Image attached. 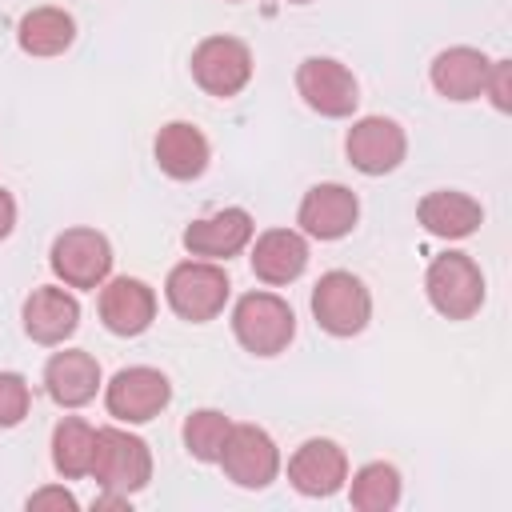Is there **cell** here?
<instances>
[{
  "label": "cell",
  "mask_w": 512,
  "mask_h": 512,
  "mask_svg": "<svg viewBox=\"0 0 512 512\" xmlns=\"http://www.w3.org/2000/svg\"><path fill=\"white\" fill-rule=\"evenodd\" d=\"M232 332L252 356H280L296 336V312L276 292H244L232 308Z\"/></svg>",
  "instance_id": "cell-1"
},
{
  "label": "cell",
  "mask_w": 512,
  "mask_h": 512,
  "mask_svg": "<svg viewBox=\"0 0 512 512\" xmlns=\"http://www.w3.org/2000/svg\"><path fill=\"white\" fill-rule=\"evenodd\" d=\"M88 476L96 480L100 492L132 496L152 480V448L128 428H96V452Z\"/></svg>",
  "instance_id": "cell-2"
},
{
  "label": "cell",
  "mask_w": 512,
  "mask_h": 512,
  "mask_svg": "<svg viewBox=\"0 0 512 512\" xmlns=\"http://www.w3.org/2000/svg\"><path fill=\"white\" fill-rule=\"evenodd\" d=\"M228 272L216 264V260H184L168 272L164 280V296H168V308L188 320V324H208L224 312L228 304Z\"/></svg>",
  "instance_id": "cell-3"
},
{
  "label": "cell",
  "mask_w": 512,
  "mask_h": 512,
  "mask_svg": "<svg viewBox=\"0 0 512 512\" xmlns=\"http://www.w3.org/2000/svg\"><path fill=\"white\" fill-rule=\"evenodd\" d=\"M424 292L444 320H472L484 304V272L468 252H444L428 264Z\"/></svg>",
  "instance_id": "cell-4"
},
{
  "label": "cell",
  "mask_w": 512,
  "mask_h": 512,
  "mask_svg": "<svg viewBox=\"0 0 512 512\" xmlns=\"http://www.w3.org/2000/svg\"><path fill=\"white\" fill-rule=\"evenodd\" d=\"M312 316L328 336H360L372 320V296L360 276L332 268L312 288Z\"/></svg>",
  "instance_id": "cell-5"
},
{
  "label": "cell",
  "mask_w": 512,
  "mask_h": 512,
  "mask_svg": "<svg viewBox=\"0 0 512 512\" xmlns=\"http://www.w3.org/2000/svg\"><path fill=\"white\" fill-rule=\"evenodd\" d=\"M48 264H52V272L64 288L96 292L112 272V244L96 228H64L52 240Z\"/></svg>",
  "instance_id": "cell-6"
},
{
  "label": "cell",
  "mask_w": 512,
  "mask_h": 512,
  "mask_svg": "<svg viewBox=\"0 0 512 512\" xmlns=\"http://www.w3.org/2000/svg\"><path fill=\"white\" fill-rule=\"evenodd\" d=\"M192 80L216 96V100H232L248 88L252 80V52L244 40L236 36H204L196 48H192Z\"/></svg>",
  "instance_id": "cell-7"
},
{
  "label": "cell",
  "mask_w": 512,
  "mask_h": 512,
  "mask_svg": "<svg viewBox=\"0 0 512 512\" xmlns=\"http://www.w3.org/2000/svg\"><path fill=\"white\" fill-rule=\"evenodd\" d=\"M168 400H172L168 376L160 368H148V364L120 368L104 384V408L120 424H148V420H156L168 408Z\"/></svg>",
  "instance_id": "cell-8"
},
{
  "label": "cell",
  "mask_w": 512,
  "mask_h": 512,
  "mask_svg": "<svg viewBox=\"0 0 512 512\" xmlns=\"http://www.w3.org/2000/svg\"><path fill=\"white\" fill-rule=\"evenodd\" d=\"M216 464L224 468V476L236 488L256 492V488H268L280 476V448L260 424H232Z\"/></svg>",
  "instance_id": "cell-9"
},
{
  "label": "cell",
  "mask_w": 512,
  "mask_h": 512,
  "mask_svg": "<svg viewBox=\"0 0 512 512\" xmlns=\"http://www.w3.org/2000/svg\"><path fill=\"white\" fill-rule=\"evenodd\" d=\"M296 92H300V100L312 112H320L328 120H344L360 104L356 76L348 72V64H340L332 56H308V60H300V68H296Z\"/></svg>",
  "instance_id": "cell-10"
},
{
  "label": "cell",
  "mask_w": 512,
  "mask_h": 512,
  "mask_svg": "<svg viewBox=\"0 0 512 512\" xmlns=\"http://www.w3.org/2000/svg\"><path fill=\"white\" fill-rule=\"evenodd\" d=\"M348 164L364 176H388L408 156V136L392 116H360L344 136Z\"/></svg>",
  "instance_id": "cell-11"
},
{
  "label": "cell",
  "mask_w": 512,
  "mask_h": 512,
  "mask_svg": "<svg viewBox=\"0 0 512 512\" xmlns=\"http://www.w3.org/2000/svg\"><path fill=\"white\" fill-rule=\"evenodd\" d=\"M288 480H292V488L300 496H312V500L336 496L344 488V480H348V456H344V448L336 440L312 436L288 456Z\"/></svg>",
  "instance_id": "cell-12"
},
{
  "label": "cell",
  "mask_w": 512,
  "mask_h": 512,
  "mask_svg": "<svg viewBox=\"0 0 512 512\" xmlns=\"http://www.w3.org/2000/svg\"><path fill=\"white\" fill-rule=\"evenodd\" d=\"M360 220V200L344 184H312L300 200L296 224L312 240H344Z\"/></svg>",
  "instance_id": "cell-13"
},
{
  "label": "cell",
  "mask_w": 512,
  "mask_h": 512,
  "mask_svg": "<svg viewBox=\"0 0 512 512\" xmlns=\"http://www.w3.org/2000/svg\"><path fill=\"white\" fill-rule=\"evenodd\" d=\"M100 320L112 336H140L156 320V292L136 276H116L100 284Z\"/></svg>",
  "instance_id": "cell-14"
},
{
  "label": "cell",
  "mask_w": 512,
  "mask_h": 512,
  "mask_svg": "<svg viewBox=\"0 0 512 512\" xmlns=\"http://www.w3.org/2000/svg\"><path fill=\"white\" fill-rule=\"evenodd\" d=\"M252 232H256V224L244 208H220L184 228V248L200 260H228L252 244Z\"/></svg>",
  "instance_id": "cell-15"
},
{
  "label": "cell",
  "mask_w": 512,
  "mask_h": 512,
  "mask_svg": "<svg viewBox=\"0 0 512 512\" xmlns=\"http://www.w3.org/2000/svg\"><path fill=\"white\" fill-rule=\"evenodd\" d=\"M248 264H252V276L260 284L284 288V284L304 276V268H308V240L296 228H268V232L256 236Z\"/></svg>",
  "instance_id": "cell-16"
},
{
  "label": "cell",
  "mask_w": 512,
  "mask_h": 512,
  "mask_svg": "<svg viewBox=\"0 0 512 512\" xmlns=\"http://www.w3.org/2000/svg\"><path fill=\"white\" fill-rule=\"evenodd\" d=\"M80 324V300L60 284H40L24 300V332L36 344H64Z\"/></svg>",
  "instance_id": "cell-17"
},
{
  "label": "cell",
  "mask_w": 512,
  "mask_h": 512,
  "mask_svg": "<svg viewBox=\"0 0 512 512\" xmlns=\"http://www.w3.org/2000/svg\"><path fill=\"white\" fill-rule=\"evenodd\" d=\"M100 364L84 348H64L44 364V392L60 408H84L100 392Z\"/></svg>",
  "instance_id": "cell-18"
},
{
  "label": "cell",
  "mask_w": 512,
  "mask_h": 512,
  "mask_svg": "<svg viewBox=\"0 0 512 512\" xmlns=\"http://www.w3.org/2000/svg\"><path fill=\"white\" fill-rule=\"evenodd\" d=\"M152 156H156V164H160L164 176H172V180H196V176H204V168L212 160V148H208V136L196 124L168 120L156 132V140H152Z\"/></svg>",
  "instance_id": "cell-19"
},
{
  "label": "cell",
  "mask_w": 512,
  "mask_h": 512,
  "mask_svg": "<svg viewBox=\"0 0 512 512\" xmlns=\"http://www.w3.org/2000/svg\"><path fill=\"white\" fill-rule=\"evenodd\" d=\"M488 64H492V60H488L480 48L456 44V48L436 52V60H432L428 76H432V88H436L444 100L468 104V100H480V96H484Z\"/></svg>",
  "instance_id": "cell-20"
},
{
  "label": "cell",
  "mask_w": 512,
  "mask_h": 512,
  "mask_svg": "<svg viewBox=\"0 0 512 512\" xmlns=\"http://www.w3.org/2000/svg\"><path fill=\"white\" fill-rule=\"evenodd\" d=\"M416 220L424 224L428 236H440V240H464V236H472V232L484 224V208H480V200H472L468 192L436 188V192L420 196V204H416Z\"/></svg>",
  "instance_id": "cell-21"
},
{
  "label": "cell",
  "mask_w": 512,
  "mask_h": 512,
  "mask_svg": "<svg viewBox=\"0 0 512 512\" xmlns=\"http://www.w3.org/2000/svg\"><path fill=\"white\" fill-rule=\"evenodd\" d=\"M72 40H76V20H72V12L56 8V4L28 8V12L20 16V24H16V44H20V52L40 56V60L68 52Z\"/></svg>",
  "instance_id": "cell-22"
},
{
  "label": "cell",
  "mask_w": 512,
  "mask_h": 512,
  "mask_svg": "<svg viewBox=\"0 0 512 512\" xmlns=\"http://www.w3.org/2000/svg\"><path fill=\"white\" fill-rule=\"evenodd\" d=\"M92 452H96V428L80 416H64L52 428V468L64 480H80L92 472Z\"/></svg>",
  "instance_id": "cell-23"
},
{
  "label": "cell",
  "mask_w": 512,
  "mask_h": 512,
  "mask_svg": "<svg viewBox=\"0 0 512 512\" xmlns=\"http://www.w3.org/2000/svg\"><path fill=\"white\" fill-rule=\"evenodd\" d=\"M348 500L356 512H388L400 504V472L388 460H372L352 472Z\"/></svg>",
  "instance_id": "cell-24"
},
{
  "label": "cell",
  "mask_w": 512,
  "mask_h": 512,
  "mask_svg": "<svg viewBox=\"0 0 512 512\" xmlns=\"http://www.w3.org/2000/svg\"><path fill=\"white\" fill-rule=\"evenodd\" d=\"M228 432H232V420L220 408H196V412H188V420L180 428L188 456L200 460V464H216L220 460V448H224Z\"/></svg>",
  "instance_id": "cell-25"
},
{
  "label": "cell",
  "mask_w": 512,
  "mask_h": 512,
  "mask_svg": "<svg viewBox=\"0 0 512 512\" xmlns=\"http://www.w3.org/2000/svg\"><path fill=\"white\" fill-rule=\"evenodd\" d=\"M32 408V388L20 372H0V428H16Z\"/></svg>",
  "instance_id": "cell-26"
},
{
  "label": "cell",
  "mask_w": 512,
  "mask_h": 512,
  "mask_svg": "<svg viewBox=\"0 0 512 512\" xmlns=\"http://www.w3.org/2000/svg\"><path fill=\"white\" fill-rule=\"evenodd\" d=\"M484 96L496 104V112H512V60H492L488 64Z\"/></svg>",
  "instance_id": "cell-27"
},
{
  "label": "cell",
  "mask_w": 512,
  "mask_h": 512,
  "mask_svg": "<svg viewBox=\"0 0 512 512\" xmlns=\"http://www.w3.org/2000/svg\"><path fill=\"white\" fill-rule=\"evenodd\" d=\"M76 508H80V500L68 488H56V484L36 488L28 496V512H76Z\"/></svg>",
  "instance_id": "cell-28"
},
{
  "label": "cell",
  "mask_w": 512,
  "mask_h": 512,
  "mask_svg": "<svg viewBox=\"0 0 512 512\" xmlns=\"http://www.w3.org/2000/svg\"><path fill=\"white\" fill-rule=\"evenodd\" d=\"M12 228H16V200H12L8 188H0V240H4Z\"/></svg>",
  "instance_id": "cell-29"
},
{
  "label": "cell",
  "mask_w": 512,
  "mask_h": 512,
  "mask_svg": "<svg viewBox=\"0 0 512 512\" xmlns=\"http://www.w3.org/2000/svg\"><path fill=\"white\" fill-rule=\"evenodd\" d=\"M288 4H312V0H288Z\"/></svg>",
  "instance_id": "cell-30"
},
{
  "label": "cell",
  "mask_w": 512,
  "mask_h": 512,
  "mask_svg": "<svg viewBox=\"0 0 512 512\" xmlns=\"http://www.w3.org/2000/svg\"><path fill=\"white\" fill-rule=\"evenodd\" d=\"M228 4H240V0H228Z\"/></svg>",
  "instance_id": "cell-31"
}]
</instances>
